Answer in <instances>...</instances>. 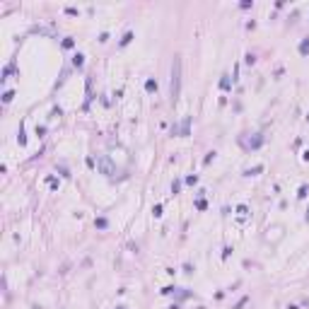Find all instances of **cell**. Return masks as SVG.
<instances>
[{
    "instance_id": "obj_1",
    "label": "cell",
    "mask_w": 309,
    "mask_h": 309,
    "mask_svg": "<svg viewBox=\"0 0 309 309\" xmlns=\"http://www.w3.org/2000/svg\"><path fill=\"white\" fill-rule=\"evenodd\" d=\"M179 85H181V60L179 56H174V63H172V102L179 99Z\"/></svg>"
},
{
    "instance_id": "obj_2",
    "label": "cell",
    "mask_w": 309,
    "mask_h": 309,
    "mask_svg": "<svg viewBox=\"0 0 309 309\" xmlns=\"http://www.w3.org/2000/svg\"><path fill=\"white\" fill-rule=\"evenodd\" d=\"M97 169L102 174H106V176H114L116 174V164L106 157V154H99V157H97Z\"/></svg>"
}]
</instances>
